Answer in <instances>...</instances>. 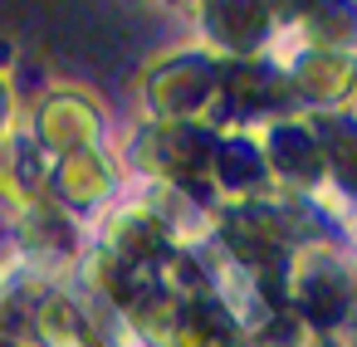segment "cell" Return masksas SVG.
Masks as SVG:
<instances>
[{
  "label": "cell",
  "instance_id": "6da1fadb",
  "mask_svg": "<svg viewBox=\"0 0 357 347\" xmlns=\"http://www.w3.org/2000/svg\"><path fill=\"white\" fill-rule=\"evenodd\" d=\"M211 152H215V128H206V123H142L128 142L132 171L157 181V191L191 201L206 215L215 210Z\"/></svg>",
  "mask_w": 357,
  "mask_h": 347
},
{
  "label": "cell",
  "instance_id": "7a4b0ae2",
  "mask_svg": "<svg viewBox=\"0 0 357 347\" xmlns=\"http://www.w3.org/2000/svg\"><path fill=\"white\" fill-rule=\"evenodd\" d=\"M284 313H294L308 337L337 342L352 327V264L333 245H298L284 269Z\"/></svg>",
  "mask_w": 357,
  "mask_h": 347
},
{
  "label": "cell",
  "instance_id": "3957f363",
  "mask_svg": "<svg viewBox=\"0 0 357 347\" xmlns=\"http://www.w3.org/2000/svg\"><path fill=\"white\" fill-rule=\"evenodd\" d=\"M308 215V206H279V201H235V206H215L211 210V245L245 274L289 259L298 245H318L298 220Z\"/></svg>",
  "mask_w": 357,
  "mask_h": 347
},
{
  "label": "cell",
  "instance_id": "277c9868",
  "mask_svg": "<svg viewBox=\"0 0 357 347\" xmlns=\"http://www.w3.org/2000/svg\"><path fill=\"white\" fill-rule=\"evenodd\" d=\"M142 103L152 123H206L220 98V59L211 49H172L142 74Z\"/></svg>",
  "mask_w": 357,
  "mask_h": 347
},
{
  "label": "cell",
  "instance_id": "5b68a950",
  "mask_svg": "<svg viewBox=\"0 0 357 347\" xmlns=\"http://www.w3.org/2000/svg\"><path fill=\"white\" fill-rule=\"evenodd\" d=\"M215 118H235V123H274V118H294V98L284 84V69L274 54H255V59H220V98L211 113Z\"/></svg>",
  "mask_w": 357,
  "mask_h": 347
},
{
  "label": "cell",
  "instance_id": "8992f818",
  "mask_svg": "<svg viewBox=\"0 0 357 347\" xmlns=\"http://www.w3.org/2000/svg\"><path fill=\"white\" fill-rule=\"evenodd\" d=\"M25 132L45 147V157H74V152L103 147L108 118H103V103L93 93H84V88H50L35 103Z\"/></svg>",
  "mask_w": 357,
  "mask_h": 347
},
{
  "label": "cell",
  "instance_id": "52a82bcc",
  "mask_svg": "<svg viewBox=\"0 0 357 347\" xmlns=\"http://www.w3.org/2000/svg\"><path fill=\"white\" fill-rule=\"evenodd\" d=\"M259 142V157H264V171H269V186H284L294 196H313L328 186V167H323V152H318V137L308 128V118H274L255 132Z\"/></svg>",
  "mask_w": 357,
  "mask_h": 347
},
{
  "label": "cell",
  "instance_id": "ba28073f",
  "mask_svg": "<svg viewBox=\"0 0 357 347\" xmlns=\"http://www.w3.org/2000/svg\"><path fill=\"white\" fill-rule=\"evenodd\" d=\"M284 69V84H289V98H294V113L308 118V113H337V108H352V54H337V49H294L279 59Z\"/></svg>",
  "mask_w": 357,
  "mask_h": 347
},
{
  "label": "cell",
  "instance_id": "9c48e42d",
  "mask_svg": "<svg viewBox=\"0 0 357 347\" xmlns=\"http://www.w3.org/2000/svg\"><path fill=\"white\" fill-rule=\"evenodd\" d=\"M10 245L25 264H45V269L84 264V225L69 210H59L54 201L20 206L10 220Z\"/></svg>",
  "mask_w": 357,
  "mask_h": 347
},
{
  "label": "cell",
  "instance_id": "30bf717a",
  "mask_svg": "<svg viewBox=\"0 0 357 347\" xmlns=\"http://www.w3.org/2000/svg\"><path fill=\"white\" fill-rule=\"evenodd\" d=\"M118 181H123L118 157H113L108 147H89V152H74V157H54L45 201H54L59 210H69V215L79 220V215L103 210L108 196L118 191Z\"/></svg>",
  "mask_w": 357,
  "mask_h": 347
},
{
  "label": "cell",
  "instance_id": "8fae6325",
  "mask_svg": "<svg viewBox=\"0 0 357 347\" xmlns=\"http://www.w3.org/2000/svg\"><path fill=\"white\" fill-rule=\"evenodd\" d=\"M176 230L167 225V215L157 210V201H132L123 206L118 215H108L103 235H98V249L132 264V269H157L172 249H176Z\"/></svg>",
  "mask_w": 357,
  "mask_h": 347
},
{
  "label": "cell",
  "instance_id": "7c38bea8",
  "mask_svg": "<svg viewBox=\"0 0 357 347\" xmlns=\"http://www.w3.org/2000/svg\"><path fill=\"white\" fill-rule=\"evenodd\" d=\"M201 35L211 40L215 59H255V54H269V45L279 35V10L255 6V0L201 6Z\"/></svg>",
  "mask_w": 357,
  "mask_h": 347
},
{
  "label": "cell",
  "instance_id": "4fadbf2b",
  "mask_svg": "<svg viewBox=\"0 0 357 347\" xmlns=\"http://www.w3.org/2000/svg\"><path fill=\"white\" fill-rule=\"evenodd\" d=\"M211 191H215V206L264 201V196H269V171H264V157H259L255 132H245V128H220V132H215Z\"/></svg>",
  "mask_w": 357,
  "mask_h": 347
},
{
  "label": "cell",
  "instance_id": "5bb4252c",
  "mask_svg": "<svg viewBox=\"0 0 357 347\" xmlns=\"http://www.w3.org/2000/svg\"><path fill=\"white\" fill-rule=\"evenodd\" d=\"M167 347H250V327L215 293H196L176 303Z\"/></svg>",
  "mask_w": 357,
  "mask_h": 347
},
{
  "label": "cell",
  "instance_id": "9a60e30c",
  "mask_svg": "<svg viewBox=\"0 0 357 347\" xmlns=\"http://www.w3.org/2000/svg\"><path fill=\"white\" fill-rule=\"evenodd\" d=\"M50 167H54V157H45V147L25 128L6 132L0 137V201H6L10 210H20L30 201H45Z\"/></svg>",
  "mask_w": 357,
  "mask_h": 347
},
{
  "label": "cell",
  "instance_id": "2e32d148",
  "mask_svg": "<svg viewBox=\"0 0 357 347\" xmlns=\"http://www.w3.org/2000/svg\"><path fill=\"white\" fill-rule=\"evenodd\" d=\"M35 337L40 347H103L89 318V303L59 284H45L35 298Z\"/></svg>",
  "mask_w": 357,
  "mask_h": 347
},
{
  "label": "cell",
  "instance_id": "e0dca14e",
  "mask_svg": "<svg viewBox=\"0 0 357 347\" xmlns=\"http://www.w3.org/2000/svg\"><path fill=\"white\" fill-rule=\"evenodd\" d=\"M308 128L318 137V152H323V167H328V186L352 196V181H357V118H352V108L308 113Z\"/></svg>",
  "mask_w": 357,
  "mask_h": 347
},
{
  "label": "cell",
  "instance_id": "ac0fdd59",
  "mask_svg": "<svg viewBox=\"0 0 357 347\" xmlns=\"http://www.w3.org/2000/svg\"><path fill=\"white\" fill-rule=\"evenodd\" d=\"M279 15L298 20V25H279V30H294L303 40V49L352 54V10H342V6H298V10H279Z\"/></svg>",
  "mask_w": 357,
  "mask_h": 347
},
{
  "label": "cell",
  "instance_id": "d6986e66",
  "mask_svg": "<svg viewBox=\"0 0 357 347\" xmlns=\"http://www.w3.org/2000/svg\"><path fill=\"white\" fill-rule=\"evenodd\" d=\"M10 123H15V88H10L6 69H0V137L10 132Z\"/></svg>",
  "mask_w": 357,
  "mask_h": 347
}]
</instances>
